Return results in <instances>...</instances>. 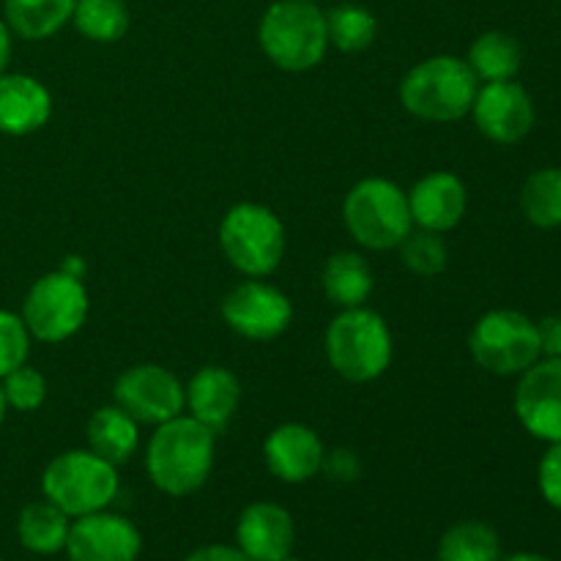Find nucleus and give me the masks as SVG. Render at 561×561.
Returning a JSON list of instances; mask_svg holds the SVG:
<instances>
[{
	"label": "nucleus",
	"mask_w": 561,
	"mask_h": 561,
	"mask_svg": "<svg viewBox=\"0 0 561 561\" xmlns=\"http://www.w3.org/2000/svg\"><path fill=\"white\" fill-rule=\"evenodd\" d=\"M263 458L277 480L299 485V482L321 474L327 449L312 427L301 425V422H285L268 433L266 444H263Z\"/></svg>",
	"instance_id": "obj_15"
},
{
	"label": "nucleus",
	"mask_w": 561,
	"mask_h": 561,
	"mask_svg": "<svg viewBox=\"0 0 561 561\" xmlns=\"http://www.w3.org/2000/svg\"><path fill=\"white\" fill-rule=\"evenodd\" d=\"M71 22L88 42L115 44L129 31L131 16L124 0H77Z\"/></svg>",
	"instance_id": "obj_26"
},
{
	"label": "nucleus",
	"mask_w": 561,
	"mask_h": 561,
	"mask_svg": "<svg viewBox=\"0 0 561 561\" xmlns=\"http://www.w3.org/2000/svg\"><path fill=\"white\" fill-rule=\"evenodd\" d=\"M75 5L77 0H3V20L20 38L42 42L71 22Z\"/></svg>",
	"instance_id": "obj_22"
},
{
	"label": "nucleus",
	"mask_w": 561,
	"mask_h": 561,
	"mask_svg": "<svg viewBox=\"0 0 561 561\" xmlns=\"http://www.w3.org/2000/svg\"><path fill=\"white\" fill-rule=\"evenodd\" d=\"M327 33L329 44L340 53H365L378 36V20L373 11L356 3H340L327 11Z\"/></svg>",
	"instance_id": "obj_28"
},
{
	"label": "nucleus",
	"mask_w": 561,
	"mask_h": 561,
	"mask_svg": "<svg viewBox=\"0 0 561 561\" xmlns=\"http://www.w3.org/2000/svg\"><path fill=\"white\" fill-rule=\"evenodd\" d=\"M466 64L480 82H504L515 80L524 64V49L518 38L504 31H485L471 42Z\"/></svg>",
	"instance_id": "obj_24"
},
{
	"label": "nucleus",
	"mask_w": 561,
	"mask_h": 561,
	"mask_svg": "<svg viewBox=\"0 0 561 561\" xmlns=\"http://www.w3.org/2000/svg\"><path fill=\"white\" fill-rule=\"evenodd\" d=\"M502 561H553V559L540 557V553H515V557H507Z\"/></svg>",
	"instance_id": "obj_38"
},
{
	"label": "nucleus",
	"mask_w": 561,
	"mask_h": 561,
	"mask_svg": "<svg viewBox=\"0 0 561 561\" xmlns=\"http://www.w3.org/2000/svg\"><path fill=\"white\" fill-rule=\"evenodd\" d=\"M64 551L69 561H137L142 537L129 518L102 510L71 520Z\"/></svg>",
	"instance_id": "obj_14"
},
{
	"label": "nucleus",
	"mask_w": 561,
	"mask_h": 561,
	"mask_svg": "<svg viewBox=\"0 0 561 561\" xmlns=\"http://www.w3.org/2000/svg\"><path fill=\"white\" fill-rule=\"evenodd\" d=\"M115 405L137 425H162L184 414V383L162 365H135L113 387Z\"/></svg>",
	"instance_id": "obj_10"
},
{
	"label": "nucleus",
	"mask_w": 561,
	"mask_h": 561,
	"mask_svg": "<svg viewBox=\"0 0 561 561\" xmlns=\"http://www.w3.org/2000/svg\"><path fill=\"white\" fill-rule=\"evenodd\" d=\"M184 561H255V559H250L241 548H233V546H206L192 551Z\"/></svg>",
	"instance_id": "obj_35"
},
{
	"label": "nucleus",
	"mask_w": 561,
	"mask_h": 561,
	"mask_svg": "<svg viewBox=\"0 0 561 561\" xmlns=\"http://www.w3.org/2000/svg\"><path fill=\"white\" fill-rule=\"evenodd\" d=\"M323 351L340 378L367 383L381 378L392 365V332L370 307H348L332 318L323 337Z\"/></svg>",
	"instance_id": "obj_3"
},
{
	"label": "nucleus",
	"mask_w": 561,
	"mask_h": 561,
	"mask_svg": "<svg viewBox=\"0 0 561 561\" xmlns=\"http://www.w3.org/2000/svg\"><path fill=\"white\" fill-rule=\"evenodd\" d=\"M321 288L327 299L340 310L362 307L373 294V268L359 252H334L321 274Z\"/></svg>",
	"instance_id": "obj_21"
},
{
	"label": "nucleus",
	"mask_w": 561,
	"mask_h": 561,
	"mask_svg": "<svg viewBox=\"0 0 561 561\" xmlns=\"http://www.w3.org/2000/svg\"><path fill=\"white\" fill-rule=\"evenodd\" d=\"M71 518L53 502L42 499V502H31L22 507L20 518H16V537H20L22 548L38 557H53L66 548V537H69Z\"/></svg>",
	"instance_id": "obj_23"
},
{
	"label": "nucleus",
	"mask_w": 561,
	"mask_h": 561,
	"mask_svg": "<svg viewBox=\"0 0 561 561\" xmlns=\"http://www.w3.org/2000/svg\"><path fill=\"white\" fill-rule=\"evenodd\" d=\"M118 466L107 463L91 449L58 455L42 474L44 499L64 510L71 520L107 510L118 496Z\"/></svg>",
	"instance_id": "obj_6"
},
{
	"label": "nucleus",
	"mask_w": 561,
	"mask_h": 561,
	"mask_svg": "<svg viewBox=\"0 0 561 561\" xmlns=\"http://www.w3.org/2000/svg\"><path fill=\"white\" fill-rule=\"evenodd\" d=\"M277 561H299V559H294V557H283V559H277Z\"/></svg>",
	"instance_id": "obj_40"
},
{
	"label": "nucleus",
	"mask_w": 561,
	"mask_h": 561,
	"mask_svg": "<svg viewBox=\"0 0 561 561\" xmlns=\"http://www.w3.org/2000/svg\"><path fill=\"white\" fill-rule=\"evenodd\" d=\"M53 115L47 85L31 75H0V131L25 137L42 129Z\"/></svg>",
	"instance_id": "obj_19"
},
{
	"label": "nucleus",
	"mask_w": 561,
	"mask_h": 561,
	"mask_svg": "<svg viewBox=\"0 0 561 561\" xmlns=\"http://www.w3.org/2000/svg\"><path fill=\"white\" fill-rule=\"evenodd\" d=\"M0 381H3L0 387H3L9 409L22 411V414H31V411L42 409L44 400H47V381H44L42 373L27 365L16 367V370H11Z\"/></svg>",
	"instance_id": "obj_30"
},
{
	"label": "nucleus",
	"mask_w": 561,
	"mask_h": 561,
	"mask_svg": "<svg viewBox=\"0 0 561 561\" xmlns=\"http://www.w3.org/2000/svg\"><path fill=\"white\" fill-rule=\"evenodd\" d=\"M241 383L228 367L206 365L184 387V411L217 436L233 422L239 411Z\"/></svg>",
	"instance_id": "obj_17"
},
{
	"label": "nucleus",
	"mask_w": 561,
	"mask_h": 561,
	"mask_svg": "<svg viewBox=\"0 0 561 561\" xmlns=\"http://www.w3.org/2000/svg\"><path fill=\"white\" fill-rule=\"evenodd\" d=\"M469 206V192L466 184L449 170H433L422 175L409 192L411 219L416 228L433 230V233H447L458 228Z\"/></svg>",
	"instance_id": "obj_16"
},
{
	"label": "nucleus",
	"mask_w": 561,
	"mask_h": 561,
	"mask_svg": "<svg viewBox=\"0 0 561 561\" xmlns=\"http://www.w3.org/2000/svg\"><path fill=\"white\" fill-rule=\"evenodd\" d=\"M219 247L244 277H268L283 263L285 228L272 208L239 203L219 222Z\"/></svg>",
	"instance_id": "obj_7"
},
{
	"label": "nucleus",
	"mask_w": 561,
	"mask_h": 561,
	"mask_svg": "<svg viewBox=\"0 0 561 561\" xmlns=\"http://www.w3.org/2000/svg\"><path fill=\"white\" fill-rule=\"evenodd\" d=\"M471 118L482 137L499 146H515L535 129V102L520 82H482L471 104Z\"/></svg>",
	"instance_id": "obj_12"
},
{
	"label": "nucleus",
	"mask_w": 561,
	"mask_h": 561,
	"mask_svg": "<svg viewBox=\"0 0 561 561\" xmlns=\"http://www.w3.org/2000/svg\"><path fill=\"white\" fill-rule=\"evenodd\" d=\"M214 438L217 436L190 414L157 425L146 453V471L153 485L168 496L201 491L214 469Z\"/></svg>",
	"instance_id": "obj_1"
},
{
	"label": "nucleus",
	"mask_w": 561,
	"mask_h": 561,
	"mask_svg": "<svg viewBox=\"0 0 561 561\" xmlns=\"http://www.w3.org/2000/svg\"><path fill=\"white\" fill-rule=\"evenodd\" d=\"M88 307L91 301L82 279L58 268L31 285L22 301V321L31 337L42 343H64L85 327Z\"/></svg>",
	"instance_id": "obj_9"
},
{
	"label": "nucleus",
	"mask_w": 561,
	"mask_h": 561,
	"mask_svg": "<svg viewBox=\"0 0 561 561\" xmlns=\"http://www.w3.org/2000/svg\"><path fill=\"white\" fill-rule=\"evenodd\" d=\"M537 485H540L542 499L561 513V442L548 444L540 469H537Z\"/></svg>",
	"instance_id": "obj_32"
},
{
	"label": "nucleus",
	"mask_w": 561,
	"mask_h": 561,
	"mask_svg": "<svg viewBox=\"0 0 561 561\" xmlns=\"http://www.w3.org/2000/svg\"><path fill=\"white\" fill-rule=\"evenodd\" d=\"M515 416L546 444L561 442V359L540 356L515 387Z\"/></svg>",
	"instance_id": "obj_13"
},
{
	"label": "nucleus",
	"mask_w": 561,
	"mask_h": 561,
	"mask_svg": "<svg viewBox=\"0 0 561 561\" xmlns=\"http://www.w3.org/2000/svg\"><path fill=\"white\" fill-rule=\"evenodd\" d=\"M537 332H540L542 356H557V359H561V312L542 318L537 323Z\"/></svg>",
	"instance_id": "obj_34"
},
{
	"label": "nucleus",
	"mask_w": 561,
	"mask_h": 561,
	"mask_svg": "<svg viewBox=\"0 0 561 561\" xmlns=\"http://www.w3.org/2000/svg\"><path fill=\"white\" fill-rule=\"evenodd\" d=\"M520 211L535 228H561V168H542L526 179Z\"/></svg>",
	"instance_id": "obj_27"
},
{
	"label": "nucleus",
	"mask_w": 561,
	"mask_h": 561,
	"mask_svg": "<svg viewBox=\"0 0 561 561\" xmlns=\"http://www.w3.org/2000/svg\"><path fill=\"white\" fill-rule=\"evenodd\" d=\"M321 471H327L329 480L334 482H354L359 480L362 463L351 449H334V453H329L327 458H323Z\"/></svg>",
	"instance_id": "obj_33"
},
{
	"label": "nucleus",
	"mask_w": 561,
	"mask_h": 561,
	"mask_svg": "<svg viewBox=\"0 0 561 561\" xmlns=\"http://www.w3.org/2000/svg\"><path fill=\"white\" fill-rule=\"evenodd\" d=\"M222 318L236 334L263 343L288 332L294 305L279 288L263 283L261 277H250L225 296Z\"/></svg>",
	"instance_id": "obj_11"
},
{
	"label": "nucleus",
	"mask_w": 561,
	"mask_h": 561,
	"mask_svg": "<svg viewBox=\"0 0 561 561\" xmlns=\"http://www.w3.org/2000/svg\"><path fill=\"white\" fill-rule=\"evenodd\" d=\"M5 411H9V403H5L3 387H0V425H3V420H5Z\"/></svg>",
	"instance_id": "obj_39"
},
{
	"label": "nucleus",
	"mask_w": 561,
	"mask_h": 561,
	"mask_svg": "<svg viewBox=\"0 0 561 561\" xmlns=\"http://www.w3.org/2000/svg\"><path fill=\"white\" fill-rule=\"evenodd\" d=\"M400 261L409 272H414L416 277H436L447 268L449 252L447 241L442 239V233H433V230H411L403 241H400Z\"/></svg>",
	"instance_id": "obj_29"
},
{
	"label": "nucleus",
	"mask_w": 561,
	"mask_h": 561,
	"mask_svg": "<svg viewBox=\"0 0 561 561\" xmlns=\"http://www.w3.org/2000/svg\"><path fill=\"white\" fill-rule=\"evenodd\" d=\"M257 42L277 69L310 71L329 49L327 14L316 0H277L261 16Z\"/></svg>",
	"instance_id": "obj_4"
},
{
	"label": "nucleus",
	"mask_w": 561,
	"mask_h": 561,
	"mask_svg": "<svg viewBox=\"0 0 561 561\" xmlns=\"http://www.w3.org/2000/svg\"><path fill=\"white\" fill-rule=\"evenodd\" d=\"M9 58H11V31L9 25H5L3 16H0V75H3L5 66H9Z\"/></svg>",
	"instance_id": "obj_36"
},
{
	"label": "nucleus",
	"mask_w": 561,
	"mask_h": 561,
	"mask_svg": "<svg viewBox=\"0 0 561 561\" xmlns=\"http://www.w3.org/2000/svg\"><path fill=\"white\" fill-rule=\"evenodd\" d=\"M31 332L22 316L11 310H0V378L22 367L31 354Z\"/></svg>",
	"instance_id": "obj_31"
},
{
	"label": "nucleus",
	"mask_w": 561,
	"mask_h": 561,
	"mask_svg": "<svg viewBox=\"0 0 561 561\" xmlns=\"http://www.w3.org/2000/svg\"><path fill=\"white\" fill-rule=\"evenodd\" d=\"M480 80L466 64V58L455 55H433L420 60L400 82V104L414 118L433 121V124H453L471 113Z\"/></svg>",
	"instance_id": "obj_2"
},
{
	"label": "nucleus",
	"mask_w": 561,
	"mask_h": 561,
	"mask_svg": "<svg viewBox=\"0 0 561 561\" xmlns=\"http://www.w3.org/2000/svg\"><path fill=\"white\" fill-rule=\"evenodd\" d=\"M471 359L491 376H520L542 356L540 332L518 310H491L469 334Z\"/></svg>",
	"instance_id": "obj_8"
},
{
	"label": "nucleus",
	"mask_w": 561,
	"mask_h": 561,
	"mask_svg": "<svg viewBox=\"0 0 561 561\" xmlns=\"http://www.w3.org/2000/svg\"><path fill=\"white\" fill-rule=\"evenodd\" d=\"M60 272H66V274H71V277H80L82 279V272H85V266H82V263L77 261L75 255H69V257H66L64 266H60Z\"/></svg>",
	"instance_id": "obj_37"
},
{
	"label": "nucleus",
	"mask_w": 561,
	"mask_h": 561,
	"mask_svg": "<svg viewBox=\"0 0 561 561\" xmlns=\"http://www.w3.org/2000/svg\"><path fill=\"white\" fill-rule=\"evenodd\" d=\"M140 447V425L121 405H102L88 420V449L121 466Z\"/></svg>",
	"instance_id": "obj_20"
},
{
	"label": "nucleus",
	"mask_w": 561,
	"mask_h": 561,
	"mask_svg": "<svg viewBox=\"0 0 561 561\" xmlns=\"http://www.w3.org/2000/svg\"><path fill=\"white\" fill-rule=\"evenodd\" d=\"M343 222L351 239L365 250H394L414 230L409 192L389 179H362L343 203Z\"/></svg>",
	"instance_id": "obj_5"
},
{
	"label": "nucleus",
	"mask_w": 561,
	"mask_h": 561,
	"mask_svg": "<svg viewBox=\"0 0 561 561\" xmlns=\"http://www.w3.org/2000/svg\"><path fill=\"white\" fill-rule=\"evenodd\" d=\"M438 561H502V540L485 520H460L444 531Z\"/></svg>",
	"instance_id": "obj_25"
},
{
	"label": "nucleus",
	"mask_w": 561,
	"mask_h": 561,
	"mask_svg": "<svg viewBox=\"0 0 561 561\" xmlns=\"http://www.w3.org/2000/svg\"><path fill=\"white\" fill-rule=\"evenodd\" d=\"M239 548L255 561H277L290 557L296 542L294 518L274 502H255L241 513L236 524Z\"/></svg>",
	"instance_id": "obj_18"
}]
</instances>
